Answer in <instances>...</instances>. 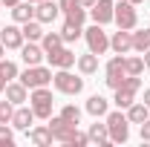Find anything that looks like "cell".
Wrapping results in <instances>:
<instances>
[{"label":"cell","instance_id":"cell-1","mask_svg":"<svg viewBox=\"0 0 150 147\" xmlns=\"http://www.w3.org/2000/svg\"><path fill=\"white\" fill-rule=\"evenodd\" d=\"M104 121H107V130H110V141L112 144H124V141L130 139V118H127V112L112 110V112L104 115Z\"/></svg>","mask_w":150,"mask_h":147},{"label":"cell","instance_id":"cell-2","mask_svg":"<svg viewBox=\"0 0 150 147\" xmlns=\"http://www.w3.org/2000/svg\"><path fill=\"white\" fill-rule=\"evenodd\" d=\"M52 90H46V87H38V90H32V95H29V107H32V112H35V118H43V121H49L52 118Z\"/></svg>","mask_w":150,"mask_h":147},{"label":"cell","instance_id":"cell-3","mask_svg":"<svg viewBox=\"0 0 150 147\" xmlns=\"http://www.w3.org/2000/svg\"><path fill=\"white\" fill-rule=\"evenodd\" d=\"M18 78H20V84H23L26 90H38V87H49V84H52V69L38 64V66H26Z\"/></svg>","mask_w":150,"mask_h":147},{"label":"cell","instance_id":"cell-4","mask_svg":"<svg viewBox=\"0 0 150 147\" xmlns=\"http://www.w3.org/2000/svg\"><path fill=\"white\" fill-rule=\"evenodd\" d=\"M52 84H55V90L64 92V95H78V92H84V78L72 75L69 69H58V72L52 75Z\"/></svg>","mask_w":150,"mask_h":147},{"label":"cell","instance_id":"cell-5","mask_svg":"<svg viewBox=\"0 0 150 147\" xmlns=\"http://www.w3.org/2000/svg\"><path fill=\"white\" fill-rule=\"evenodd\" d=\"M84 40H87V46H90L93 55H104L110 49V35L104 32L101 23H93L90 29H84Z\"/></svg>","mask_w":150,"mask_h":147},{"label":"cell","instance_id":"cell-6","mask_svg":"<svg viewBox=\"0 0 150 147\" xmlns=\"http://www.w3.org/2000/svg\"><path fill=\"white\" fill-rule=\"evenodd\" d=\"M112 23L118 26V29H136V23H139V12H136V6H133L130 0H118L115 3V15H112Z\"/></svg>","mask_w":150,"mask_h":147},{"label":"cell","instance_id":"cell-7","mask_svg":"<svg viewBox=\"0 0 150 147\" xmlns=\"http://www.w3.org/2000/svg\"><path fill=\"white\" fill-rule=\"evenodd\" d=\"M46 61H49L52 69H69V66H75L78 55H75L72 49H67V46H58L52 52H46Z\"/></svg>","mask_w":150,"mask_h":147},{"label":"cell","instance_id":"cell-8","mask_svg":"<svg viewBox=\"0 0 150 147\" xmlns=\"http://www.w3.org/2000/svg\"><path fill=\"white\" fill-rule=\"evenodd\" d=\"M87 12H90L93 23L107 26V23H112V15H115V0H95V6L87 9Z\"/></svg>","mask_w":150,"mask_h":147},{"label":"cell","instance_id":"cell-9","mask_svg":"<svg viewBox=\"0 0 150 147\" xmlns=\"http://www.w3.org/2000/svg\"><path fill=\"white\" fill-rule=\"evenodd\" d=\"M49 130H52L55 141H61V144H69V139H72V133H75L78 127H75V124H69L67 118L55 115V118H49Z\"/></svg>","mask_w":150,"mask_h":147},{"label":"cell","instance_id":"cell-10","mask_svg":"<svg viewBox=\"0 0 150 147\" xmlns=\"http://www.w3.org/2000/svg\"><path fill=\"white\" fill-rule=\"evenodd\" d=\"M0 43H3L6 49H20V46L26 43L23 29H20L18 23H12V26H3V29H0Z\"/></svg>","mask_w":150,"mask_h":147},{"label":"cell","instance_id":"cell-11","mask_svg":"<svg viewBox=\"0 0 150 147\" xmlns=\"http://www.w3.org/2000/svg\"><path fill=\"white\" fill-rule=\"evenodd\" d=\"M18 52H20V58H23V64H26V66H38V64H40V61L46 58L43 46H40L38 40H29V43H23Z\"/></svg>","mask_w":150,"mask_h":147},{"label":"cell","instance_id":"cell-12","mask_svg":"<svg viewBox=\"0 0 150 147\" xmlns=\"http://www.w3.org/2000/svg\"><path fill=\"white\" fill-rule=\"evenodd\" d=\"M110 49L115 52V55H127V52L133 49V32H130V29H118V32H112Z\"/></svg>","mask_w":150,"mask_h":147},{"label":"cell","instance_id":"cell-13","mask_svg":"<svg viewBox=\"0 0 150 147\" xmlns=\"http://www.w3.org/2000/svg\"><path fill=\"white\" fill-rule=\"evenodd\" d=\"M58 15H61V6L52 0L35 3V20H40V23H52V20H58Z\"/></svg>","mask_w":150,"mask_h":147},{"label":"cell","instance_id":"cell-14","mask_svg":"<svg viewBox=\"0 0 150 147\" xmlns=\"http://www.w3.org/2000/svg\"><path fill=\"white\" fill-rule=\"evenodd\" d=\"M26 133H29V141H32V144H38V147H49L52 141H55V136H52L49 124H40V127H29Z\"/></svg>","mask_w":150,"mask_h":147},{"label":"cell","instance_id":"cell-15","mask_svg":"<svg viewBox=\"0 0 150 147\" xmlns=\"http://www.w3.org/2000/svg\"><path fill=\"white\" fill-rule=\"evenodd\" d=\"M3 92H6V98H9V101H12L15 107H20L23 101H29V90H26V87H23L20 81H9Z\"/></svg>","mask_w":150,"mask_h":147},{"label":"cell","instance_id":"cell-16","mask_svg":"<svg viewBox=\"0 0 150 147\" xmlns=\"http://www.w3.org/2000/svg\"><path fill=\"white\" fill-rule=\"evenodd\" d=\"M87 112H90L93 118H104V115L110 112V101H107L104 95H90V98H87Z\"/></svg>","mask_w":150,"mask_h":147},{"label":"cell","instance_id":"cell-17","mask_svg":"<svg viewBox=\"0 0 150 147\" xmlns=\"http://www.w3.org/2000/svg\"><path fill=\"white\" fill-rule=\"evenodd\" d=\"M32 124H35V112H32V107H18L15 115H12V127H15V130H29Z\"/></svg>","mask_w":150,"mask_h":147},{"label":"cell","instance_id":"cell-18","mask_svg":"<svg viewBox=\"0 0 150 147\" xmlns=\"http://www.w3.org/2000/svg\"><path fill=\"white\" fill-rule=\"evenodd\" d=\"M87 136H90V141H95V144H101V147H110V130H107V121L104 124H90V130H87Z\"/></svg>","mask_w":150,"mask_h":147},{"label":"cell","instance_id":"cell-19","mask_svg":"<svg viewBox=\"0 0 150 147\" xmlns=\"http://www.w3.org/2000/svg\"><path fill=\"white\" fill-rule=\"evenodd\" d=\"M12 18H15V23H26V20H32V18H35V3L20 0L18 6H12Z\"/></svg>","mask_w":150,"mask_h":147},{"label":"cell","instance_id":"cell-20","mask_svg":"<svg viewBox=\"0 0 150 147\" xmlns=\"http://www.w3.org/2000/svg\"><path fill=\"white\" fill-rule=\"evenodd\" d=\"M75 66H78V72H81V75H95V72H98V55H93V52L78 55Z\"/></svg>","mask_w":150,"mask_h":147},{"label":"cell","instance_id":"cell-21","mask_svg":"<svg viewBox=\"0 0 150 147\" xmlns=\"http://www.w3.org/2000/svg\"><path fill=\"white\" fill-rule=\"evenodd\" d=\"M61 37H64V43H75L78 37H84V26H81V23H72V20H64Z\"/></svg>","mask_w":150,"mask_h":147},{"label":"cell","instance_id":"cell-22","mask_svg":"<svg viewBox=\"0 0 150 147\" xmlns=\"http://www.w3.org/2000/svg\"><path fill=\"white\" fill-rule=\"evenodd\" d=\"M127 118H130V124H142V121H147L150 118V107L142 101V104H136L133 101L130 107H127Z\"/></svg>","mask_w":150,"mask_h":147},{"label":"cell","instance_id":"cell-23","mask_svg":"<svg viewBox=\"0 0 150 147\" xmlns=\"http://www.w3.org/2000/svg\"><path fill=\"white\" fill-rule=\"evenodd\" d=\"M20 29H23V37L26 40H38L40 43V37H43V23L40 20H26V23H20Z\"/></svg>","mask_w":150,"mask_h":147},{"label":"cell","instance_id":"cell-24","mask_svg":"<svg viewBox=\"0 0 150 147\" xmlns=\"http://www.w3.org/2000/svg\"><path fill=\"white\" fill-rule=\"evenodd\" d=\"M133 49L136 52H147L150 49V29H136L133 32Z\"/></svg>","mask_w":150,"mask_h":147},{"label":"cell","instance_id":"cell-25","mask_svg":"<svg viewBox=\"0 0 150 147\" xmlns=\"http://www.w3.org/2000/svg\"><path fill=\"white\" fill-rule=\"evenodd\" d=\"M124 72H127V75H142V72H144V58L124 55Z\"/></svg>","mask_w":150,"mask_h":147},{"label":"cell","instance_id":"cell-26","mask_svg":"<svg viewBox=\"0 0 150 147\" xmlns=\"http://www.w3.org/2000/svg\"><path fill=\"white\" fill-rule=\"evenodd\" d=\"M112 101H115V107H118V110H127L133 101H136V92L127 90V87H121V90H115V98H112Z\"/></svg>","mask_w":150,"mask_h":147},{"label":"cell","instance_id":"cell-27","mask_svg":"<svg viewBox=\"0 0 150 147\" xmlns=\"http://www.w3.org/2000/svg\"><path fill=\"white\" fill-rule=\"evenodd\" d=\"M40 46H43V52H52V49H58V46H64V37H61V32H43V37H40Z\"/></svg>","mask_w":150,"mask_h":147},{"label":"cell","instance_id":"cell-28","mask_svg":"<svg viewBox=\"0 0 150 147\" xmlns=\"http://www.w3.org/2000/svg\"><path fill=\"white\" fill-rule=\"evenodd\" d=\"M64 15H67V20H72V23H81V26H84V20H87V9H84L81 3H75L72 9H67Z\"/></svg>","mask_w":150,"mask_h":147},{"label":"cell","instance_id":"cell-29","mask_svg":"<svg viewBox=\"0 0 150 147\" xmlns=\"http://www.w3.org/2000/svg\"><path fill=\"white\" fill-rule=\"evenodd\" d=\"M12 144H15V127L0 124V147H12Z\"/></svg>","mask_w":150,"mask_h":147},{"label":"cell","instance_id":"cell-30","mask_svg":"<svg viewBox=\"0 0 150 147\" xmlns=\"http://www.w3.org/2000/svg\"><path fill=\"white\" fill-rule=\"evenodd\" d=\"M124 81H127V72H107V78H104V84H107L110 90L124 87Z\"/></svg>","mask_w":150,"mask_h":147},{"label":"cell","instance_id":"cell-31","mask_svg":"<svg viewBox=\"0 0 150 147\" xmlns=\"http://www.w3.org/2000/svg\"><path fill=\"white\" fill-rule=\"evenodd\" d=\"M61 118H67L69 124H75V127H78V121H81V110H78L75 104H67V107L61 110Z\"/></svg>","mask_w":150,"mask_h":147},{"label":"cell","instance_id":"cell-32","mask_svg":"<svg viewBox=\"0 0 150 147\" xmlns=\"http://www.w3.org/2000/svg\"><path fill=\"white\" fill-rule=\"evenodd\" d=\"M12 115H15V104L9 98L0 101V124H12Z\"/></svg>","mask_w":150,"mask_h":147},{"label":"cell","instance_id":"cell-33","mask_svg":"<svg viewBox=\"0 0 150 147\" xmlns=\"http://www.w3.org/2000/svg\"><path fill=\"white\" fill-rule=\"evenodd\" d=\"M0 69H3V75H6V81H15L18 78V64L15 61H6V58H0Z\"/></svg>","mask_w":150,"mask_h":147},{"label":"cell","instance_id":"cell-34","mask_svg":"<svg viewBox=\"0 0 150 147\" xmlns=\"http://www.w3.org/2000/svg\"><path fill=\"white\" fill-rule=\"evenodd\" d=\"M84 144H90V136L75 130V133H72V139H69V147H84Z\"/></svg>","mask_w":150,"mask_h":147},{"label":"cell","instance_id":"cell-35","mask_svg":"<svg viewBox=\"0 0 150 147\" xmlns=\"http://www.w3.org/2000/svg\"><path fill=\"white\" fill-rule=\"evenodd\" d=\"M139 133H142V141H150V118L139 124Z\"/></svg>","mask_w":150,"mask_h":147},{"label":"cell","instance_id":"cell-36","mask_svg":"<svg viewBox=\"0 0 150 147\" xmlns=\"http://www.w3.org/2000/svg\"><path fill=\"white\" fill-rule=\"evenodd\" d=\"M78 3H81L84 9H93V6H95V0H78Z\"/></svg>","mask_w":150,"mask_h":147},{"label":"cell","instance_id":"cell-37","mask_svg":"<svg viewBox=\"0 0 150 147\" xmlns=\"http://www.w3.org/2000/svg\"><path fill=\"white\" fill-rule=\"evenodd\" d=\"M6 84H9V81H6V75H3V69H0V92L6 90Z\"/></svg>","mask_w":150,"mask_h":147},{"label":"cell","instance_id":"cell-38","mask_svg":"<svg viewBox=\"0 0 150 147\" xmlns=\"http://www.w3.org/2000/svg\"><path fill=\"white\" fill-rule=\"evenodd\" d=\"M20 0H3V6H6V9H12V6H18Z\"/></svg>","mask_w":150,"mask_h":147},{"label":"cell","instance_id":"cell-39","mask_svg":"<svg viewBox=\"0 0 150 147\" xmlns=\"http://www.w3.org/2000/svg\"><path fill=\"white\" fill-rule=\"evenodd\" d=\"M142 55H144V66L150 69V49H147V52H142Z\"/></svg>","mask_w":150,"mask_h":147},{"label":"cell","instance_id":"cell-40","mask_svg":"<svg viewBox=\"0 0 150 147\" xmlns=\"http://www.w3.org/2000/svg\"><path fill=\"white\" fill-rule=\"evenodd\" d=\"M144 104H147V107H150V87H147V90H144Z\"/></svg>","mask_w":150,"mask_h":147},{"label":"cell","instance_id":"cell-41","mask_svg":"<svg viewBox=\"0 0 150 147\" xmlns=\"http://www.w3.org/2000/svg\"><path fill=\"white\" fill-rule=\"evenodd\" d=\"M3 55H6V46H3V43H0V58H3Z\"/></svg>","mask_w":150,"mask_h":147},{"label":"cell","instance_id":"cell-42","mask_svg":"<svg viewBox=\"0 0 150 147\" xmlns=\"http://www.w3.org/2000/svg\"><path fill=\"white\" fill-rule=\"evenodd\" d=\"M130 3H133V6H139V3H144V0H130Z\"/></svg>","mask_w":150,"mask_h":147},{"label":"cell","instance_id":"cell-43","mask_svg":"<svg viewBox=\"0 0 150 147\" xmlns=\"http://www.w3.org/2000/svg\"><path fill=\"white\" fill-rule=\"evenodd\" d=\"M29 3H40V0H29Z\"/></svg>","mask_w":150,"mask_h":147},{"label":"cell","instance_id":"cell-44","mask_svg":"<svg viewBox=\"0 0 150 147\" xmlns=\"http://www.w3.org/2000/svg\"><path fill=\"white\" fill-rule=\"evenodd\" d=\"M0 29H3V23H0Z\"/></svg>","mask_w":150,"mask_h":147},{"label":"cell","instance_id":"cell-45","mask_svg":"<svg viewBox=\"0 0 150 147\" xmlns=\"http://www.w3.org/2000/svg\"><path fill=\"white\" fill-rule=\"evenodd\" d=\"M0 6H3V0H0Z\"/></svg>","mask_w":150,"mask_h":147}]
</instances>
